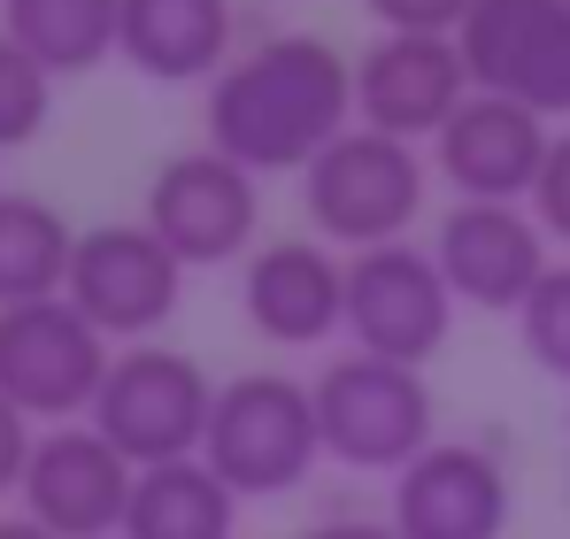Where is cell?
Instances as JSON below:
<instances>
[{"label": "cell", "mask_w": 570, "mask_h": 539, "mask_svg": "<svg viewBox=\"0 0 570 539\" xmlns=\"http://www.w3.org/2000/svg\"><path fill=\"white\" fill-rule=\"evenodd\" d=\"M548 155H556L548 116H532L517 100H493V92H471L455 108V124L432 139L440 178L463 200H517V208H532V185L548 170Z\"/></svg>", "instance_id": "obj_15"}, {"label": "cell", "mask_w": 570, "mask_h": 539, "mask_svg": "<svg viewBox=\"0 0 570 539\" xmlns=\"http://www.w3.org/2000/svg\"><path fill=\"white\" fill-rule=\"evenodd\" d=\"M239 308L263 340L278 347H316L347 332V263L324 239H271L239 277Z\"/></svg>", "instance_id": "obj_16"}, {"label": "cell", "mask_w": 570, "mask_h": 539, "mask_svg": "<svg viewBox=\"0 0 570 539\" xmlns=\"http://www.w3.org/2000/svg\"><path fill=\"white\" fill-rule=\"evenodd\" d=\"M70 255H78V232L55 200L0 193V308L55 301L70 285Z\"/></svg>", "instance_id": "obj_20"}, {"label": "cell", "mask_w": 570, "mask_h": 539, "mask_svg": "<svg viewBox=\"0 0 570 539\" xmlns=\"http://www.w3.org/2000/svg\"><path fill=\"white\" fill-rule=\"evenodd\" d=\"M31 448H39L31 416H23L16 401H0V493H23V470H31Z\"/></svg>", "instance_id": "obj_25"}, {"label": "cell", "mask_w": 570, "mask_h": 539, "mask_svg": "<svg viewBox=\"0 0 570 539\" xmlns=\"http://www.w3.org/2000/svg\"><path fill=\"white\" fill-rule=\"evenodd\" d=\"M347 332H355V355L401 362V370H424L440 355L455 332V293L432 247L393 239L371 255H347Z\"/></svg>", "instance_id": "obj_8"}, {"label": "cell", "mask_w": 570, "mask_h": 539, "mask_svg": "<svg viewBox=\"0 0 570 539\" xmlns=\"http://www.w3.org/2000/svg\"><path fill=\"white\" fill-rule=\"evenodd\" d=\"M355 116V62L316 39V31H278L247 55H232V70L208 86V147L232 155L255 178L308 170Z\"/></svg>", "instance_id": "obj_1"}, {"label": "cell", "mask_w": 570, "mask_h": 539, "mask_svg": "<svg viewBox=\"0 0 570 539\" xmlns=\"http://www.w3.org/2000/svg\"><path fill=\"white\" fill-rule=\"evenodd\" d=\"M424 193H432V163L409 147V139H385V131H340L308 170H301V208L316 224L324 247H393L409 239V224L424 216Z\"/></svg>", "instance_id": "obj_2"}, {"label": "cell", "mask_w": 570, "mask_h": 539, "mask_svg": "<svg viewBox=\"0 0 570 539\" xmlns=\"http://www.w3.org/2000/svg\"><path fill=\"white\" fill-rule=\"evenodd\" d=\"M471 70L455 39H416V31H379L355 55V116L363 131L385 139H440L455 124V108L471 100Z\"/></svg>", "instance_id": "obj_11"}, {"label": "cell", "mask_w": 570, "mask_h": 539, "mask_svg": "<svg viewBox=\"0 0 570 539\" xmlns=\"http://www.w3.org/2000/svg\"><path fill=\"white\" fill-rule=\"evenodd\" d=\"M301 539H401V532H393V517H324Z\"/></svg>", "instance_id": "obj_26"}, {"label": "cell", "mask_w": 570, "mask_h": 539, "mask_svg": "<svg viewBox=\"0 0 570 539\" xmlns=\"http://www.w3.org/2000/svg\"><path fill=\"white\" fill-rule=\"evenodd\" d=\"M208 409H216L208 370L193 355H178V347H163V340H147V347H124L108 362V385H100L86 424L131 470H163V462H193L200 454Z\"/></svg>", "instance_id": "obj_4"}, {"label": "cell", "mask_w": 570, "mask_h": 539, "mask_svg": "<svg viewBox=\"0 0 570 539\" xmlns=\"http://www.w3.org/2000/svg\"><path fill=\"white\" fill-rule=\"evenodd\" d=\"M108 340L55 293L31 308H0V401H16L31 424H78L94 416L108 385Z\"/></svg>", "instance_id": "obj_6"}, {"label": "cell", "mask_w": 570, "mask_h": 539, "mask_svg": "<svg viewBox=\"0 0 570 539\" xmlns=\"http://www.w3.org/2000/svg\"><path fill=\"white\" fill-rule=\"evenodd\" d=\"M232 532H239V493L200 454L193 462H163V470H139L124 539H232Z\"/></svg>", "instance_id": "obj_19"}, {"label": "cell", "mask_w": 570, "mask_h": 539, "mask_svg": "<svg viewBox=\"0 0 570 539\" xmlns=\"http://www.w3.org/2000/svg\"><path fill=\"white\" fill-rule=\"evenodd\" d=\"M62 301L94 324L100 340L147 347L178 316V301H186V263L147 224H94V232H78Z\"/></svg>", "instance_id": "obj_7"}, {"label": "cell", "mask_w": 570, "mask_h": 539, "mask_svg": "<svg viewBox=\"0 0 570 539\" xmlns=\"http://www.w3.org/2000/svg\"><path fill=\"white\" fill-rule=\"evenodd\" d=\"M0 31L47 70V78H86L124 39V0H8Z\"/></svg>", "instance_id": "obj_18"}, {"label": "cell", "mask_w": 570, "mask_h": 539, "mask_svg": "<svg viewBox=\"0 0 570 539\" xmlns=\"http://www.w3.org/2000/svg\"><path fill=\"white\" fill-rule=\"evenodd\" d=\"M308 393H316V440L347 470L401 478L440 440L424 370H401V362H379V355H340V362H324V378Z\"/></svg>", "instance_id": "obj_5"}, {"label": "cell", "mask_w": 570, "mask_h": 539, "mask_svg": "<svg viewBox=\"0 0 570 539\" xmlns=\"http://www.w3.org/2000/svg\"><path fill=\"white\" fill-rule=\"evenodd\" d=\"M455 47L478 92L570 116V0H471Z\"/></svg>", "instance_id": "obj_9"}, {"label": "cell", "mask_w": 570, "mask_h": 539, "mask_svg": "<svg viewBox=\"0 0 570 539\" xmlns=\"http://www.w3.org/2000/svg\"><path fill=\"white\" fill-rule=\"evenodd\" d=\"M385 31H416V39H455L471 0H363Z\"/></svg>", "instance_id": "obj_23"}, {"label": "cell", "mask_w": 570, "mask_h": 539, "mask_svg": "<svg viewBox=\"0 0 570 539\" xmlns=\"http://www.w3.org/2000/svg\"><path fill=\"white\" fill-rule=\"evenodd\" d=\"M47 116H55V78L0 31V155L31 147V139L47 131Z\"/></svg>", "instance_id": "obj_21"}, {"label": "cell", "mask_w": 570, "mask_h": 539, "mask_svg": "<svg viewBox=\"0 0 570 539\" xmlns=\"http://www.w3.org/2000/svg\"><path fill=\"white\" fill-rule=\"evenodd\" d=\"M532 216H540L548 239H563V247H570V131L556 139L548 170H540V185H532Z\"/></svg>", "instance_id": "obj_24"}, {"label": "cell", "mask_w": 570, "mask_h": 539, "mask_svg": "<svg viewBox=\"0 0 570 539\" xmlns=\"http://www.w3.org/2000/svg\"><path fill=\"white\" fill-rule=\"evenodd\" d=\"M432 263L448 277V293L455 301H471V308H524L532 293H540V277H548V232H540V216L532 208H517V200H455L448 216H440V239H432Z\"/></svg>", "instance_id": "obj_12"}, {"label": "cell", "mask_w": 570, "mask_h": 539, "mask_svg": "<svg viewBox=\"0 0 570 539\" xmlns=\"http://www.w3.org/2000/svg\"><path fill=\"white\" fill-rule=\"evenodd\" d=\"M116 55L155 86H216L232 70V0H124Z\"/></svg>", "instance_id": "obj_17"}, {"label": "cell", "mask_w": 570, "mask_h": 539, "mask_svg": "<svg viewBox=\"0 0 570 539\" xmlns=\"http://www.w3.org/2000/svg\"><path fill=\"white\" fill-rule=\"evenodd\" d=\"M200 462H208L239 501H278V493H293V486L324 462L316 393H308L301 378H278V370H247V378L216 385Z\"/></svg>", "instance_id": "obj_3"}, {"label": "cell", "mask_w": 570, "mask_h": 539, "mask_svg": "<svg viewBox=\"0 0 570 539\" xmlns=\"http://www.w3.org/2000/svg\"><path fill=\"white\" fill-rule=\"evenodd\" d=\"M255 170H239L232 155L216 147H186L170 155L155 185H147V232L178 255L186 270H216V263H239L255 247V224H263V193H255Z\"/></svg>", "instance_id": "obj_10"}, {"label": "cell", "mask_w": 570, "mask_h": 539, "mask_svg": "<svg viewBox=\"0 0 570 539\" xmlns=\"http://www.w3.org/2000/svg\"><path fill=\"white\" fill-rule=\"evenodd\" d=\"M0 539H55L47 525H31V517H0Z\"/></svg>", "instance_id": "obj_27"}, {"label": "cell", "mask_w": 570, "mask_h": 539, "mask_svg": "<svg viewBox=\"0 0 570 539\" xmlns=\"http://www.w3.org/2000/svg\"><path fill=\"white\" fill-rule=\"evenodd\" d=\"M517 340H524V355L540 362L548 378L570 385V263H556L540 277V293L517 308Z\"/></svg>", "instance_id": "obj_22"}, {"label": "cell", "mask_w": 570, "mask_h": 539, "mask_svg": "<svg viewBox=\"0 0 570 539\" xmlns=\"http://www.w3.org/2000/svg\"><path fill=\"white\" fill-rule=\"evenodd\" d=\"M517 486L501 454L478 440H432L393 478V532L401 539H509Z\"/></svg>", "instance_id": "obj_14"}, {"label": "cell", "mask_w": 570, "mask_h": 539, "mask_svg": "<svg viewBox=\"0 0 570 539\" xmlns=\"http://www.w3.org/2000/svg\"><path fill=\"white\" fill-rule=\"evenodd\" d=\"M139 470L100 440L94 424H55L39 432L31 470H23V517L55 539H124Z\"/></svg>", "instance_id": "obj_13"}]
</instances>
